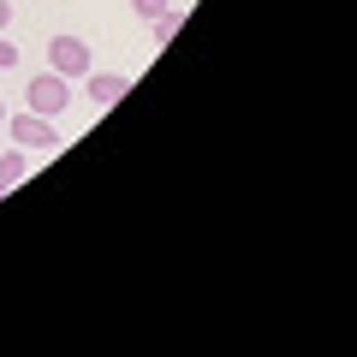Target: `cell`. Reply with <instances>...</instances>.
Returning a JSON list of instances; mask_svg holds the SVG:
<instances>
[{"mask_svg":"<svg viewBox=\"0 0 357 357\" xmlns=\"http://www.w3.org/2000/svg\"><path fill=\"white\" fill-rule=\"evenodd\" d=\"M24 107H30V114H42V119H60L66 107H72V77L36 72V77L24 84Z\"/></svg>","mask_w":357,"mask_h":357,"instance_id":"1","label":"cell"},{"mask_svg":"<svg viewBox=\"0 0 357 357\" xmlns=\"http://www.w3.org/2000/svg\"><path fill=\"white\" fill-rule=\"evenodd\" d=\"M0 126H6V102H0Z\"/></svg>","mask_w":357,"mask_h":357,"instance_id":"10","label":"cell"},{"mask_svg":"<svg viewBox=\"0 0 357 357\" xmlns=\"http://www.w3.org/2000/svg\"><path fill=\"white\" fill-rule=\"evenodd\" d=\"M13 24V0H0V30Z\"/></svg>","mask_w":357,"mask_h":357,"instance_id":"9","label":"cell"},{"mask_svg":"<svg viewBox=\"0 0 357 357\" xmlns=\"http://www.w3.org/2000/svg\"><path fill=\"white\" fill-rule=\"evenodd\" d=\"M18 66H24V54H18V42L0 30V72H18Z\"/></svg>","mask_w":357,"mask_h":357,"instance_id":"7","label":"cell"},{"mask_svg":"<svg viewBox=\"0 0 357 357\" xmlns=\"http://www.w3.org/2000/svg\"><path fill=\"white\" fill-rule=\"evenodd\" d=\"M149 24H155V42L167 48V42L178 36V24H185V13H178V6H167V13H161V18H149Z\"/></svg>","mask_w":357,"mask_h":357,"instance_id":"6","label":"cell"},{"mask_svg":"<svg viewBox=\"0 0 357 357\" xmlns=\"http://www.w3.org/2000/svg\"><path fill=\"white\" fill-rule=\"evenodd\" d=\"M48 72L84 77V72H89V42H84V36H48Z\"/></svg>","mask_w":357,"mask_h":357,"instance_id":"3","label":"cell"},{"mask_svg":"<svg viewBox=\"0 0 357 357\" xmlns=\"http://www.w3.org/2000/svg\"><path fill=\"white\" fill-rule=\"evenodd\" d=\"M126 89H131L126 72H96V77H89V102H96V107H114Z\"/></svg>","mask_w":357,"mask_h":357,"instance_id":"4","label":"cell"},{"mask_svg":"<svg viewBox=\"0 0 357 357\" xmlns=\"http://www.w3.org/2000/svg\"><path fill=\"white\" fill-rule=\"evenodd\" d=\"M24 173H30V161H24V149H18V143H13V155H0V197L13 191V185H18V178H24Z\"/></svg>","mask_w":357,"mask_h":357,"instance_id":"5","label":"cell"},{"mask_svg":"<svg viewBox=\"0 0 357 357\" xmlns=\"http://www.w3.org/2000/svg\"><path fill=\"white\" fill-rule=\"evenodd\" d=\"M131 13H137V18H161L167 0H131Z\"/></svg>","mask_w":357,"mask_h":357,"instance_id":"8","label":"cell"},{"mask_svg":"<svg viewBox=\"0 0 357 357\" xmlns=\"http://www.w3.org/2000/svg\"><path fill=\"white\" fill-rule=\"evenodd\" d=\"M6 131H13V143L18 149H42V155H54L60 149V126H54V119H42V114H18V119H6Z\"/></svg>","mask_w":357,"mask_h":357,"instance_id":"2","label":"cell"}]
</instances>
